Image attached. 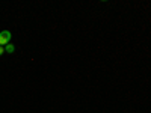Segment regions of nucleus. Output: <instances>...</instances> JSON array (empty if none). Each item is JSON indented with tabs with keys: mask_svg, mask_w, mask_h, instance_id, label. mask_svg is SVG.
Listing matches in <instances>:
<instances>
[{
	"mask_svg": "<svg viewBox=\"0 0 151 113\" xmlns=\"http://www.w3.org/2000/svg\"><path fill=\"white\" fill-rule=\"evenodd\" d=\"M11 38H12V33H11L9 30L0 32V45H2V47H6V45L11 42Z\"/></svg>",
	"mask_w": 151,
	"mask_h": 113,
	"instance_id": "obj_1",
	"label": "nucleus"
},
{
	"mask_svg": "<svg viewBox=\"0 0 151 113\" xmlns=\"http://www.w3.org/2000/svg\"><path fill=\"white\" fill-rule=\"evenodd\" d=\"M5 51H6V53H14V51H15V45L9 42V44L5 47Z\"/></svg>",
	"mask_w": 151,
	"mask_h": 113,
	"instance_id": "obj_2",
	"label": "nucleus"
},
{
	"mask_svg": "<svg viewBox=\"0 0 151 113\" xmlns=\"http://www.w3.org/2000/svg\"><path fill=\"white\" fill-rule=\"evenodd\" d=\"M3 53H6V51H5V47H2V45H0V56H2Z\"/></svg>",
	"mask_w": 151,
	"mask_h": 113,
	"instance_id": "obj_3",
	"label": "nucleus"
}]
</instances>
